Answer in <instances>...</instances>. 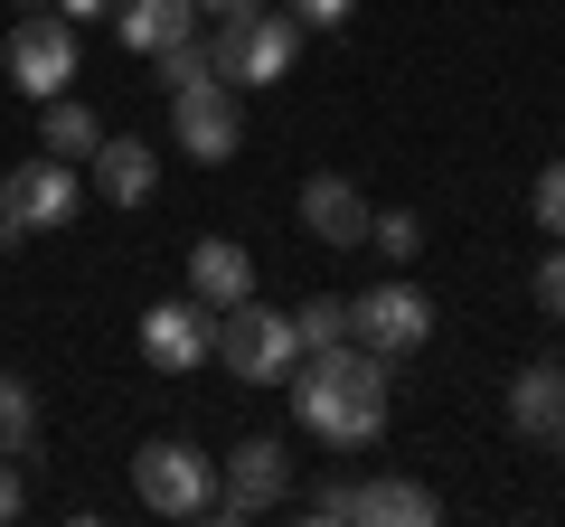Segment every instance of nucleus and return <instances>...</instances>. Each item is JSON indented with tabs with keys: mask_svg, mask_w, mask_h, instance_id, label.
I'll return each instance as SVG.
<instances>
[{
	"mask_svg": "<svg viewBox=\"0 0 565 527\" xmlns=\"http://www.w3.org/2000/svg\"><path fill=\"white\" fill-rule=\"evenodd\" d=\"M282 396H292V424H302V433H321L330 452H367V443L386 433V358H367L359 340L292 358Z\"/></svg>",
	"mask_w": 565,
	"mask_h": 527,
	"instance_id": "1",
	"label": "nucleus"
},
{
	"mask_svg": "<svg viewBox=\"0 0 565 527\" xmlns=\"http://www.w3.org/2000/svg\"><path fill=\"white\" fill-rule=\"evenodd\" d=\"M292 57H302V20H282V10L217 20V39H207V66H217V85H236V95L282 85V76H292Z\"/></svg>",
	"mask_w": 565,
	"mask_h": 527,
	"instance_id": "2",
	"label": "nucleus"
},
{
	"mask_svg": "<svg viewBox=\"0 0 565 527\" xmlns=\"http://www.w3.org/2000/svg\"><path fill=\"white\" fill-rule=\"evenodd\" d=\"M132 490L151 518H207V499H217V471H207L199 443H180V433H151V443L132 452Z\"/></svg>",
	"mask_w": 565,
	"mask_h": 527,
	"instance_id": "3",
	"label": "nucleus"
},
{
	"mask_svg": "<svg viewBox=\"0 0 565 527\" xmlns=\"http://www.w3.org/2000/svg\"><path fill=\"white\" fill-rule=\"evenodd\" d=\"M217 358L236 367L245 386H282V377H292V358H302V340H292V311H264L255 292H245L236 311H217Z\"/></svg>",
	"mask_w": 565,
	"mask_h": 527,
	"instance_id": "4",
	"label": "nucleus"
},
{
	"mask_svg": "<svg viewBox=\"0 0 565 527\" xmlns=\"http://www.w3.org/2000/svg\"><path fill=\"white\" fill-rule=\"evenodd\" d=\"M0 57H10V85H20V95H39V104L66 95V85H76V20H66V10H20Z\"/></svg>",
	"mask_w": 565,
	"mask_h": 527,
	"instance_id": "5",
	"label": "nucleus"
},
{
	"mask_svg": "<svg viewBox=\"0 0 565 527\" xmlns=\"http://www.w3.org/2000/svg\"><path fill=\"white\" fill-rule=\"evenodd\" d=\"M349 340L367 348V358H415L424 340H434V302H424L415 283H396V273H386L377 292H359V302H349Z\"/></svg>",
	"mask_w": 565,
	"mask_h": 527,
	"instance_id": "6",
	"label": "nucleus"
},
{
	"mask_svg": "<svg viewBox=\"0 0 565 527\" xmlns=\"http://www.w3.org/2000/svg\"><path fill=\"white\" fill-rule=\"evenodd\" d=\"M292 499V452L274 443V433H245L236 452H226V481H217V499H207V518H264V508H282Z\"/></svg>",
	"mask_w": 565,
	"mask_h": 527,
	"instance_id": "7",
	"label": "nucleus"
},
{
	"mask_svg": "<svg viewBox=\"0 0 565 527\" xmlns=\"http://www.w3.org/2000/svg\"><path fill=\"white\" fill-rule=\"evenodd\" d=\"M170 142L189 151V161H236V142H245V95L236 85H180L170 95Z\"/></svg>",
	"mask_w": 565,
	"mask_h": 527,
	"instance_id": "8",
	"label": "nucleus"
},
{
	"mask_svg": "<svg viewBox=\"0 0 565 527\" xmlns=\"http://www.w3.org/2000/svg\"><path fill=\"white\" fill-rule=\"evenodd\" d=\"M141 358L161 367V377H189L199 358H217V311L189 292V302H151L141 311Z\"/></svg>",
	"mask_w": 565,
	"mask_h": 527,
	"instance_id": "9",
	"label": "nucleus"
},
{
	"mask_svg": "<svg viewBox=\"0 0 565 527\" xmlns=\"http://www.w3.org/2000/svg\"><path fill=\"white\" fill-rule=\"evenodd\" d=\"M0 207L20 217V236H47V226H66V217L85 207V180H76V161H57V151H47V161H20V170H10Z\"/></svg>",
	"mask_w": 565,
	"mask_h": 527,
	"instance_id": "10",
	"label": "nucleus"
},
{
	"mask_svg": "<svg viewBox=\"0 0 565 527\" xmlns=\"http://www.w3.org/2000/svg\"><path fill=\"white\" fill-rule=\"evenodd\" d=\"M151 189H161V151L132 142V132H104L95 142V198L104 207H141Z\"/></svg>",
	"mask_w": 565,
	"mask_h": 527,
	"instance_id": "11",
	"label": "nucleus"
},
{
	"mask_svg": "<svg viewBox=\"0 0 565 527\" xmlns=\"http://www.w3.org/2000/svg\"><path fill=\"white\" fill-rule=\"evenodd\" d=\"M189 292H199L207 311H236L245 292H255V255H245L236 236H199L189 245Z\"/></svg>",
	"mask_w": 565,
	"mask_h": 527,
	"instance_id": "12",
	"label": "nucleus"
},
{
	"mask_svg": "<svg viewBox=\"0 0 565 527\" xmlns=\"http://www.w3.org/2000/svg\"><path fill=\"white\" fill-rule=\"evenodd\" d=\"M556 424H565V367L537 358V367H519V377H509V433L556 443Z\"/></svg>",
	"mask_w": 565,
	"mask_h": 527,
	"instance_id": "13",
	"label": "nucleus"
},
{
	"mask_svg": "<svg viewBox=\"0 0 565 527\" xmlns=\"http://www.w3.org/2000/svg\"><path fill=\"white\" fill-rule=\"evenodd\" d=\"M114 29L132 57H161V47L199 39V0H114Z\"/></svg>",
	"mask_w": 565,
	"mask_h": 527,
	"instance_id": "14",
	"label": "nucleus"
},
{
	"mask_svg": "<svg viewBox=\"0 0 565 527\" xmlns=\"http://www.w3.org/2000/svg\"><path fill=\"white\" fill-rule=\"evenodd\" d=\"M367 217H377V207H367L349 180H311V189H302V226H311L321 245H367Z\"/></svg>",
	"mask_w": 565,
	"mask_h": 527,
	"instance_id": "15",
	"label": "nucleus"
},
{
	"mask_svg": "<svg viewBox=\"0 0 565 527\" xmlns=\"http://www.w3.org/2000/svg\"><path fill=\"white\" fill-rule=\"evenodd\" d=\"M359 518L367 527H434L444 499H434L424 481H359Z\"/></svg>",
	"mask_w": 565,
	"mask_h": 527,
	"instance_id": "16",
	"label": "nucleus"
},
{
	"mask_svg": "<svg viewBox=\"0 0 565 527\" xmlns=\"http://www.w3.org/2000/svg\"><path fill=\"white\" fill-rule=\"evenodd\" d=\"M39 452V386L0 377V462H29Z\"/></svg>",
	"mask_w": 565,
	"mask_h": 527,
	"instance_id": "17",
	"label": "nucleus"
},
{
	"mask_svg": "<svg viewBox=\"0 0 565 527\" xmlns=\"http://www.w3.org/2000/svg\"><path fill=\"white\" fill-rule=\"evenodd\" d=\"M39 142L57 151V161H95V142H104V132H95V114H85L76 95H47V122H39Z\"/></svg>",
	"mask_w": 565,
	"mask_h": 527,
	"instance_id": "18",
	"label": "nucleus"
},
{
	"mask_svg": "<svg viewBox=\"0 0 565 527\" xmlns=\"http://www.w3.org/2000/svg\"><path fill=\"white\" fill-rule=\"evenodd\" d=\"M292 340H302V348H340L349 340V302H340V292L302 302V311H292Z\"/></svg>",
	"mask_w": 565,
	"mask_h": 527,
	"instance_id": "19",
	"label": "nucleus"
},
{
	"mask_svg": "<svg viewBox=\"0 0 565 527\" xmlns=\"http://www.w3.org/2000/svg\"><path fill=\"white\" fill-rule=\"evenodd\" d=\"M151 66H161V95H180V85H207V76H217V66H207V39H180V47H161Z\"/></svg>",
	"mask_w": 565,
	"mask_h": 527,
	"instance_id": "20",
	"label": "nucleus"
},
{
	"mask_svg": "<svg viewBox=\"0 0 565 527\" xmlns=\"http://www.w3.org/2000/svg\"><path fill=\"white\" fill-rule=\"evenodd\" d=\"M367 245H377L386 264H415V245H424V226L405 217V207H386V217H367Z\"/></svg>",
	"mask_w": 565,
	"mask_h": 527,
	"instance_id": "21",
	"label": "nucleus"
},
{
	"mask_svg": "<svg viewBox=\"0 0 565 527\" xmlns=\"http://www.w3.org/2000/svg\"><path fill=\"white\" fill-rule=\"evenodd\" d=\"M302 518H311V527H349V518H359V481H321V490H302Z\"/></svg>",
	"mask_w": 565,
	"mask_h": 527,
	"instance_id": "22",
	"label": "nucleus"
},
{
	"mask_svg": "<svg viewBox=\"0 0 565 527\" xmlns=\"http://www.w3.org/2000/svg\"><path fill=\"white\" fill-rule=\"evenodd\" d=\"M527 207H537L546 236H565V161H546V170H537V198H527Z\"/></svg>",
	"mask_w": 565,
	"mask_h": 527,
	"instance_id": "23",
	"label": "nucleus"
},
{
	"mask_svg": "<svg viewBox=\"0 0 565 527\" xmlns=\"http://www.w3.org/2000/svg\"><path fill=\"white\" fill-rule=\"evenodd\" d=\"M537 311H546V321H565V245H556V255H537Z\"/></svg>",
	"mask_w": 565,
	"mask_h": 527,
	"instance_id": "24",
	"label": "nucleus"
},
{
	"mask_svg": "<svg viewBox=\"0 0 565 527\" xmlns=\"http://www.w3.org/2000/svg\"><path fill=\"white\" fill-rule=\"evenodd\" d=\"M20 508H29V471H20V462H0V527L20 518Z\"/></svg>",
	"mask_w": 565,
	"mask_h": 527,
	"instance_id": "25",
	"label": "nucleus"
},
{
	"mask_svg": "<svg viewBox=\"0 0 565 527\" xmlns=\"http://www.w3.org/2000/svg\"><path fill=\"white\" fill-rule=\"evenodd\" d=\"M292 10H302V29H340L359 0H292Z\"/></svg>",
	"mask_w": 565,
	"mask_h": 527,
	"instance_id": "26",
	"label": "nucleus"
},
{
	"mask_svg": "<svg viewBox=\"0 0 565 527\" xmlns=\"http://www.w3.org/2000/svg\"><path fill=\"white\" fill-rule=\"evenodd\" d=\"M66 20H114V0H57Z\"/></svg>",
	"mask_w": 565,
	"mask_h": 527,
	"instance_id": "27",
	"label": "nucleus"
},
{
	"mask_svg": "<svg viewBox=\"0 0 565 527\" xmlns=\"http://www.w3.org/2000/svg\"><path fill=\"white\" fill-rule=\"evenodd\" d=\"M207 20H245V10H264V0H199Z\"/></svg>",
	"mask_w": 565,
	"mask_h": 527,
	"instance_id": "28",
	"label": "nucleus"
},
{
	"mask_svg": "<svg viewBox=\"0 0 565 527\" xmlns=\"http://www.w3.org/2000/svg\"><path fill=\"white\" fill-rule=\"evenodd\" d=\"M10 245H20V217H10V207H0V255H10Z\"/></svg>",
	"mask_w": 565,
	"mask_h": 527,
	"instance_id": "29",
	"label": "nucleus"
},
{
	"mask_svg": "<svg viewBox=\"0 0 565 527\" xmlns=\"http://www.w3.org/2000/svg\"><path fill=\"white\" fill-rule=\"evenodd\" d=\"M10 10H57V0H10Z\"/></svg>",
	"mask_w": 565,
	"mask_h": 527,
	"instance_id": "30",
	"label": "nucleus"
},
{
	"mask_svg": "<svg viewBox=\"0 0 565 527\" xmlns=\"http://www.w3.org/2000/svg\"><path fill=\"white\" fill-rule=\"evenodd\" d=\"M556 452H565V424H556Z\"/></svg>",
	"mask_w": 565,
	"mask_h": 527,
	"instance_id": "31",
	"label": "nucleus"
}]
</instances>
